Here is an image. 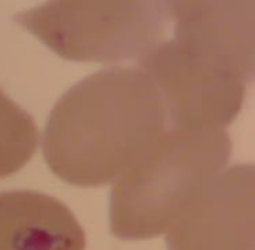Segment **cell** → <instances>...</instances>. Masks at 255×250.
Wrapping results in <instances>:
<instances>
[{
    "mask_svg": "<svg viewBox=\"0 0 255 250\" xmlns=\"http://www.w3.org/2000/svg\"><path fill=\"white\" fill-rule=\"evenodd\" d=\"M86 235L66 204L48 194L0 193V250H85Z\"/></svg>",
    "mask_w": 255,
    "mask_h": 250,
    "instance_id": "7",
    "label": "cell"
},
{
    "mask_svg": "<svg viewBox=\"0 0 255 250\" xmlns=\"http://www.w3.org/2000/svg\"><path fill=\"white\" fill-rule=\"evenodd\" d=\"M173 40L250 82L254 75V1L169 0Z\"/></svg>",
    "mask_w": 255,
    "mask_h": 250,
    "instance_id": "6",
    "label": "cell"
},
{
    "mask_svg": "<svg viewBox=\"0 0 255 250\" xmlns=\"http://www.w3.org/2000/svg\"><path fill=\"white\" fill-rule=\"evenodd\" d=\"M254 166L223 170L167 231L168 250H254Z\"/></svg>",
    "mask_w": 255,
    "mask_h": 250,
    "instance_id": "5",
    "label": "cell"
},
{
    "mask_svg": "<svg viewBox=\"0 0 255 250\" xmlns=\"http://www.w3.org/2000/svg\"><path fill=\"white\" fill-rule=\"evenodd\" d=\"M231 152L232 142L223 129H169L116 179L110 198L112 234L120 240H147L167 233L224 170Z\"/></svg>",
    "mask_w": 255,
    "mask_h": 250,
    "instance_id": "2",
    "label": "cell"
},
{
    "mask_svg": "<svg viewBox=\"0 0 255 250\" xmlns=\"http://www.w3.org/2000/svg\"><path fill=\"white\" fill-rule=\"evenodd\" d=\"M139 67L161 94L172 129H223L242 110L249 82L187 52L172 38L142 56Z\"/></svg>",
    "mask_w": 255,
    "mask_h": 250,
    "instance_id": "4",
    "label": "cell"
},
{
    "mask_svg": "<svg viewBox=\"0 0 255 250\" xmlns=\"http://www.w3.org/2000/svg\"><path fill=\"white\" fill-rule=\"evenodd\" d=\"M168 123L161 94L141 68H105L57 101L44 130L42 152L64 182L104 186L145 156Z\"/></svg>",
    "mask_w": 255,
    "mask_h": 250,
    "instance_id": "1",
    "label": "cell"
},
{
    "mask_svg": "<svg viewBox=\"0 0 255 250\" xmlns=\"http://www.w3.org/2000/svg\"><path fill=\"white\" fill-rule=\"evenodd\" d=\"M37 144L33 118L0 90V178L19 171L34 155Z\"/></svg>",
    "mask_w": 255,
    "mask_h": 250,
    "instance_id": "8",
    "label": "cell"
},
{
    "mask_svg": "<svg viewBox=\"0 0 255 250\" xmlns=\"http://www.w3.org/2000/svg\"><path fill=\"white\" fill-rule=\"evenodd\" d=\"M59 56L75 62L141 59L171 23L169 0L47 1L15 15Z\"/></svg>",
    "mask_w": 255,
    "mask_h": 250,
    "instance_id": "3",
    "label": "cell"
}]
</instances>
